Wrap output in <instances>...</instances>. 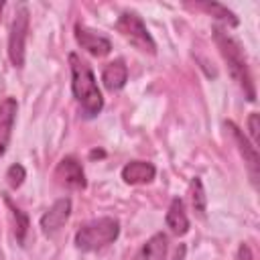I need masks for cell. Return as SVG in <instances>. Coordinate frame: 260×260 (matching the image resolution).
<instances>
[{"mask_svg": "<svg viewBox=\"0 0 260 260\" xmlns=\"http://www.w3.org/2000/svg\"><path fill=\"white\" fill-rule=\"evenodd\" d=\"M26 35H28V10L26 6H18L10 24V35H8V57H10V63L18 69L24 65Z\"/></svg>", "mask_w": 260, "mask_h": 260, "instance_id": "obj_5", "label": "cell"}, {"mask_svg": "<svg viewBox=\"0 0 260 260\" xmlns=\"http://www.w3.org/2000/svg\"><path fill=\"white\" fill-rule=\"evenodd\" d=\"M69 65H71V89L75 100L81 106V112L85 118H95L102 108H104V98L98 87L95 75L85 59L79 55L71 53L69 55Z\"/></svg>", "mask_w": 260, "mask_h": 260, "instance_id": "obj_1", "label": "cell"}, {"mask_svg": "<svg viewBox=\"0 0 260 260\" xmlns=\"http://www.w3.org/2000/svg\"><path fill=\"white\" fill-rule=\"evenodd\" d=\"M167 228L175 234V236H185L189 232V217H187V211H185V203L175 197L169 205V211H167Z\"/></svg>", "mask_w": 260, "mask_h": 260, "instance_id": "obj_13", "label": "cell"}, {"mask_svg": "<svg viewBox=\"0 0 260 260\" xmlns=\"http://www.w3.org/2000/svg\"><path fill=\"white\" fill-rule=\"evenodd\" d=\"M213 37H215V43L219 47V53L221 57L225 59L228 63V69L232 73V77L238 81V85L244 89V95L254 102L256 100V87H254V79H252V73H250V67H248V61H246V55L240 47V43L236 39H232L223 28L215 26L213 28Z\"/></svg>", "mask_w": 260, "mask_h": 260, "instance_id": "obj_2", "label": "cell"}, {"mask_svg": "<svg viewBox=\"0 0 260 260\" xmlns=\"http://www.w3.org/2000/svg\"><path fill=\"white\" fill-rule=\"evenodd\" d=\"M167 258V236L154 234L134 256V260H165Z\"/></svg>", "mask_w": 260, "mask_h": 260, "instance_id": "obj_14", "label": "cell"}, {"mask_svg": "<svg viewBox=\"0 0 260 260\" xmlns=\"http://www.w3.org/2000/svg\"><path fill=\"white\" fill-rule=\"evenodd\" d=\"M191 203H193V209L203 217V215H205V203H207V197H205L203 185H201V181H199L197 177L191 181Z\"/></svg>", "mask_w": 260, "mask_h": 260, "instance_id": "obj_17", "label": "cell"}, {"mask_svg": "<svg viewBox=\"0 0 260 260\" xmlns=\"http://www.w3.org/2000/svg\"><path fill=\"white\" fill-rule=\"evenodd\" d=\"M24 179H26V171H24L22 165L14 162V165L8 167V171H6V181H8V185H10L12 189H18V187L24 183Z\"/></svg>", "mask_w": 260, "mask_h": 260, "instance_id": "obj_18", "label": "cell"}, {"mask_svg": "<svg viewBox=\"0 0 260 260\" xmlns=\"http://www.w3.org/2000/svg\"><path fill=\"white\" fill-rule=\"evenodd\" d=\"M69 215H71V199L69 197L57 199L47 209V213L41 217V230H43V234L45 236H55L63 228V223L69 219Z\"/></svg>", "mask_w": 260, "mask_h": 260, "instance_id": "obj_8", "label": "cell"}, {"mask_svg": "<svg viewBox=\"0 0 260 260\" xmlns=\"http://www.w3.org/2000/svg\"><path fill=\"white\" fill-rule=\"evenodd\" d=\"M238 260H254L252 250H250L248 244H240V248H238Z\"/></svg>", "mask_w": 260, "mask_h": 260, "instance_id": "obj_20", "label": "cell"}, {"mask_svg": "<svg viewBox=\"0 0 260 260\" xmlns=\"http://www.w3.org/2000/svg\"><path fill=\"white\" fill-rule=\"evenodd\" d=\"M2 8H4V2L0 0V20H2Z\"/></svg>", "mask_w": 260, "mask_h": 260, "instance_id": "obj_21", "label": "cell"}, {"mask_svg": "<svg viewBox=\"0 0 260 260\" xmlns=\"http://www.w3.org/2000/svg\"><path fill=\"white\" fill-rule=\"evenodd\" d=\"M6 203H8V207H10V211H12V219H14V236H16V240L22 244L24 242V236H26V232H28V215L22 211V209H18L16 205H12V201L6 197Z\"/></svg>", "mask_w": 260, "mask_h": 260, "instance_id": "obj_16", "label": "cell"}, {"mask_svg": "<svg viewBox=\"0 0 260 260\" xmlns=\"http://www.w3.org/2000/svg\"><path fill=\"white\" fill-rule=\"evenodd\" d=\"M156 175V169L152 162L148 160H130L124 169H122V179L128 185H142V183H150Z\"/></svg>", "mask_w": 260, "mask_h": 260, "instance_id": "obj_11", "label": "cell"}, {"mask_svg": "<svg viewBox=\"0 0 260 260\" xmlns=\"http://www.w3.org/2000/svg\"><path fill=\"white\" fill-rule=\"evenodd\" d=\"M225 126L230 128V132H232V136H234V140H236V144H238V148H240V152H242V156H244V162H246L248 169H250L252 181H254V185H256V183H258V167H260L256 146L248 140L246 134H242V130H240L238 126H234L232 122H228Z\"/></svg>", "mask_w": 260, "mask_h": 260, "instance_id": "obj_9", "label": "cell"}, {"mask_svg": "<svg viewBox=\"0 0 260 260\" xmlns=\"http://www.w3.org/2000/svg\"><path fill=\"white\" fill-rule=\"evenodd\" d=\"M75 41L83 51H87L93 57H104V55H108L112 51L110 39L104 37L102 32L85 26V24H77L75 26Z\"/></svg>", "mask_w": 260, "mask_h": 260, "instance_id": "obj_7", "label": "cell"}, {"mask_svg": "<svg viewBox=\"0 0 260 260\" xmlns=\"http://www.w3.org/2000/svg\"><path fill=\"white\" fill-rule=\"evenodd\" d=\"M248 126H250V136H252V142L254 144H258V114L254 112V114H250V118H248Z\"/></svg>", "mask_w": 260, "mask_h": 260, "instance_id": "obj_19", "label": "cell"}, {"mask_svg": "<svg viewBox=\"0 0 260 260\" xmlns=\"http://www.w3.org/2000/svg\"><path fill=\"white\" fill-rule=\"evenodd\" d=\"M102 81H104V85H106L108 91L122 89L126 85V81H128V67H126V63L122 59L110 61L104 67V71H102Z\"/></svg>", "mask_w": 260, "mask_h": 260, "instance_id": "obj_12", "label": "cell"}, {"mask_svg": "<svg viewBox=\"0 0 260 260\" xmlns=\"http://www.w3.org/2000/svg\"><path fill=\"white\" fill-rule=\"evenodd\" d=\"M116 28H118V32H120L124 39H128V41H130L136 49H140L142 53H150V55H152V53L156 51L154 39L150 37V32H148L144 20H142L136 12H132V10L122 12L120 18H118V22H116Z\"/></svg>", "mask_w": 260, "mask_h": 260, "instance_id": "obj_4", "label": "cell"}, {"mask_svg": "<svg viewBox=\"0 0 260 260\" xmlns=\"http://www.w3.org/2000/svg\"><path fill=\"white\" fill-rule=\"evenodd\" d=\"M16 110H18V104H16L14 98H4L0 102V156L8 148L14 118H16Z\"/></svg>", "mask_w": 260, "mask_h": 260, "instance_id": "obj_10", "label": "cell"}, {"mask_svg": "<svg viewBox=\"0 0 260 260\" xmlns=\"http://www.w3.org/2000/svg\"><path fill=\"white\" fill-rule=\"evenodd\" d=\"M199 8L207 10L211 16H215L217 20H221V22H225V24H230V26H238V18H236V14H234L232 10H228L225 6L217 4V2H201Z\"/></svg>", "mask_w": 260, "mask_h": 260, "instance_id": "obj_15", "label": "cell"}, {"mask_svg": "<svg viewBox=\"0 0 260 260\" xmlns=\"http://www.w3.org/2000/svg\"><path fill=\"white\" fill-rule=\"evenodd\" d=\"M120 234V223L114 217H98L89 223H85L75 234V244L79 250L93 252L100 248L110 246Z\"/></svg>", "mask_w": 260, "mask_h": 260, "instance_id": "obj_3", "label": "cell"}, {"mask_svg": "<svg viewBox=\"0 0 260 260\" xmlns=\"http://www.w3.org/2000/svg\"><path fill=\"white\" fill-rule=\"evenodd\" d=\"M55 181L67 189H85V173L75 156H63L55 169Z\"/></svg>", "mask_w": 260, "mask_h": 260, "instance_id": "obj_6", "label": "cell"}]
</instances>
